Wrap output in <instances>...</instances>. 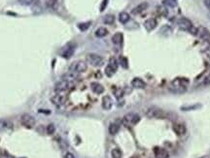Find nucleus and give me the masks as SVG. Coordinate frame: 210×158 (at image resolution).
Segmentation results:
<instances>
[{
  "label": "nucleus",
  "instance_id": "39",
  "mask_svg": "<svg viewBox=\"0 0 210 158\" xmlns=\"http://www.w3.org/2000/svg\"><path fill=\"white\" fill-rule=\"evenodd\" d=\"M20 158H26V157H20Z\"/></svg>",
  "mask_w": 210,
  "mask_h": 158
},
{
  "label": "nucleus",
  "instance_id": "23",
  "mask_svg": "<svg viewBox=\"0 0 210 158\" xmlns=\"http://www.w3.org/2000/svg\"><path fill=\"white\" fill-rule=\"evenodd\" d=\"M123 34H122L121 32H118V33H116L115 35H113V37H112V42H113L115 45H120V44H122V42H123Z\"/></svg>",
  "mask_w": 210,
  "mask_h": 158
},
{
  "label": "nucleus",
  "instance_id": "19",
  "mask_svg": "<svg viewBox=\"0 0 210 158\" xmlns=\"http://www.w3.org/2000/svg\"><path fill=\"white\" fill-rule=\"evenodd\" d=\"M173 131L175 132L176 135L178 136H182L186 133V127H185L183 124L180 123H176L173 125Z\"/></svg>",
  "mask_w": 210,
  "mask_h": 158
},
{
  "label": "nucleus",
  "instance_id": "14",
  "mask_svg": "<svg viewBox=\"0 0 210 158\" xmlns=\"http://www.w3.org/2000/svg\"><path fill=\"white\" fill-rule=\"evenodd\" d=\"M101 106L106 111L110 110L111 108L113 107L112 98H111L109 95H105V96H103V97H102V100H101Z\"/></svg>",
  "mask_w": 210,
  "mask_h": 158
},
{
  "label": "nucleus",
  "instance_id": "4",
  "mask_svg": "<svg viewBox=\"0 0 210 158\" xmlns=\"http://www.w3.org/2000/svg\"><path fill=\"white\" fill-rule=\"evenodd\" d=\"M145 115L148 118H163L166 113L157 107H150L145 112Z\"/></svg>",
  "mask_w": 210,
  "mask_h": 158
},
{
  "label": "nucleus",
  "instance_id": "40",
  "mask_svg": "<svg viewBox=\"0 0 210 158\" xmlns=\"http://www.w3.org/2000/svg\"><path fill=\"white\" fill-rule=\"evenodd\" d=\"M209 74H210V72H209Z\"/></svg>",
  "mask_w": 210,
  "mask_h": 158
},
{
  "label": "nucleus",
  "instance_id": "13",
  "mask_svg": "<svg viewBox=\"0 0 210 158\" xmlns=\"http://www.w3.org/2000/svg\"><path fill=\"white\" fill-rule=\"evenodd\" d=\"M78 79H79V75L74 72H67L61 76V80L69 82H74L75 81H77Z\"/></svg>",
  "mask_w": 210,
  "mask_h": 158
},
{
  "label": "nucleus",
  "instance_id": "5",
  "mask_svg": "<svg viewBox=\"0 0 210 158\" xmlns=\"http://www.w3.org/2000/svg\"><path fill=\"white\" fill-rule=\"evenodd\" d=\"M140 121V116L135 113H129L123 118V123L126 126H132Z\"/></svg>",
  "mask_w": 210,
  "mask_h": 158
},
{
  "label": "nucleus",
  "instance_id": "26",
  "mask_svg": "<svg viewBox=\"0 0 210 158\" xmlns=\"http://www.w3.org/2000/svg\"><path fill=\"white\" fill-rule=\"evenodd\" d=\"M115 22V16L113 15H106L103 18V22L105 24H113Z\"/></svg>",
  "mask_w": 210,
  "mask_h": 158
},
{
  "label": "nucleus",
  "instance_id": "8",
  "mask_svg": "<svg viewBox=\"0 0 210 158\" xmlns=\"http://www.w3.org/2000/svg\"><path fill=\"white\" fill-rule=\"evenodd\" d=\"M73 86V82H69L66 81L60 80L56 82L55 85V91L56 93H62L64 91H67L68 89H70Z\"/></svg>",
  "mask_w": 210,
  "mask_h": 158
},
{
  "label": "nucleus",
  "instance_id": "15",
  "mask_svg": "<svg viewBox=\"0 0 210 158\" xmlns=\"http://www.w3.org/2000/svg\"><path fill=\"white\" fill-rule=\"evenodd\" d=\"M157 24H158L157 19L154 18H151L145 20V22H144V27L146 28L147 31H152L153 29L157 27Z\"/></svg>",
  "mask_w": 210,
  "mask_h": 158
},
{
  "label": "nucleus",
  "instance_id": "1",
  "mask_svg": "<svg viewBox=\"0 0 210 158\" xmlns=\"http://www.w3.org/2000/svg\"><path fill=\"white\" fill-rule=\"evenodd\" d=\"M189 80L186 78H176L171 82L169 89L173 93H183L187 90Z\"/></svg>",
  "mask_w": 210,
  "mask_h": 158
},
{
  "label": "nucleus",
  "instance_id": "6",
  "mask_svg": "<svg viewBox=\"0 0 210 158\" xmlns=\"http://www.w3.org/2000/svg\"><path fill=\"white\" fill-rule=\"evenodd\" d=\"M68 69H69L70 72L81 74V73H84L85 71H87L88 65L84 61H75V62H73V63L70 64Z\"/></svg>",
  "mask_w": 210,
  "mask_h": 158
},
{
  "label": "nucleus",
  "instance_id": "10",
  "mask_svg": "<svg viewBox=\"0 0 210 158\" xmlns=\"http://www.w3.org/2000/svg\"><path fill=\"white\" fill-rule=\"evenodd\" d=\"M67 97L65 95L61 94V93H56L51 98V102L55 105L56 107H61L63 106L65 103H66Z\"/></svg>",
  "mask_w": 210,
  "mask_h": 158
},
{
  "label": "nucleus",
  "instance_id": "17",
  "mask_svg": "<svg viewBox=\"0 0 210 158\" xmlns=\"http://www.w3.org/2000/svg\"><path fill=\"white\" fill-rule=\"evenodd\" d=\"M154 153L156 158H169V154L168 152L163 148H154Z\"/></svg>",
  "mask_w": 210,
  "mask_h": 158
},
{
  "label": "nucleus",
  "instance_id": "12",
  "mask_svg": "<svg viewBox=\"0 0 210 158\" xmlns=\"http://www.w3.org/2000/svg\"><path fill=\"white\" fill-rule=\"evenodd\" d=\"M203 41L210 42V31L205 27H199L197 28V34Z\"/></svg>",
  "mask_w": 210,
  "mask_h": 158
},
{
  "label": "nucleus",
  "instance_id": "37",
  "mask_svg": "<svg viewBox=\"0 0 210 158\" xmlns=\"http://www.w3.org/2000/svg\"><path fill=\"white\" fill-rule=\"evenodd\" d=\"M64 158H75V156H74L73 153H71V152H67L66 154H65Z\"/></svg>",
  "mask_w": 210,
  "mask_h": 158
},
{
  "label": "nucleus",
  "instance_id": "36",
  "mask_svg": "<svg viewBox=\"0 0 210 158\" xmlns=\"http://www.w3.org/2000/svg\"><path fill=\"white\" fill-rule=\"evenodd\" d=\"M203 3L205 7H206L208 10H210V0H203Z\"/></svg>",
  "mask_w": 210,
  "mask_h": 158
},
{
  "label": "nucleus",
  "instance_id": "27",
  "mask_svg": "<svg viewBox=\"0 0 210 158\" xmlns=\"http://www.w3.org/2000/svg\"><path fill=\"white\" fill-rule=\"evenodd\" d=\"M90 24H92V22H81L78 24V28L80 29L81 31H86L87 29L90 26Z\"/></svg>",
  "mask_w": 210,
  "mask_h": 158
},
{
  "label": "nucleus",
  "instance_id": "32",
  "mask_svg": "<svg viewBox=\"0 0 210 158\" xmlns=\"http://www.w3.org/2000/svg\"><path fill=\"white\" fill-rule=\"evenodd\" d=\"M19 2L24 6H29L33 3V0H19Z\"/></svg>",
  "mask_w": 210,
  "mask_h": 158
},
{
  "label": "nucleus",
  "instance_id": "33",
  "mask_svg": "<svg viewBox=\"0 0 210 158\" xmlns=\"http://www.w3.org/2000/svg\"><path fill=\"white\" fill-rule=\"evenodd\" d=\"M201 85H210V74H208L207 76L203 79V81H202V82H201Z\"/></svg>",
  "mask_w": 210,
  "mask_h": 158
},
{
  "label": "nucleus",
  "instance_id": "22",
  "mask_svg": "<svg viewBox=\"0 0 210 158\" xmlns=\"http://www.w3.org/2000/svg\"><path fill=\"white\" fill-rule=\"evenodd\" d=\"M120 130V125L117 123H110L109 124V127H108V131H109V134L110 135H116L117 133Z\"/></svg>",
  "mask_w": 210,
  "mask_h": 158
},
{
  "label": "nucleus",
  "instance_id": "3",
  "mask_svg": "<svg viewBox=\"0 0 210 158\" xmlns=\"http://www.w3.org/2000/svg\"><path fill=\"white\" fill-rule=\"evenodd\" d=\"M86 60L93 67H100L104 64V58L96 53H89L86 56Z\"/></svg>",
  "mask_w": 210,
  "mask_h": 158
},
{
  "label": "nucleus",
  "instance_id": "21",
  "mask_svg": "<svg viewBox=\"0 0 210 158\" xmlns=\"http://www.w3.org/2000/svg\"><path fill=\"white\" fill-rule=\"evenodd\" d=\"M130 19V16L129 13H126V12H121L120 14H119V20H120V22L123 23V24H126V22H129Z\"/></svg>",
  "mask_w": 210,
  "mask_h": 158
},
{
  "label": "nucleus",
  "instance_id": "11",
  "mask_svg": "<svg viewBox=\"0 0 210 158\" xmlns=\"http://www.w3.org/2000/svg\"><path fill=\"white\" fill-rule=\"evenodd\" d=\"M74 52H75V45L68 44L66 47L63 48L62 52H61V55L64 58H70L73 55Z\"/></svg>",
  "mask_w": 210,
  "mask_h": 158
},
{
  "label": "nucleus",
  "instance_id": "35",
  "mask_svg": "<svg viewBox=\"0 0 210 158\" xmlns=\"http://www.w3.org/2000/svg\"><path fill=\"white\" fill-rule=\"evenodd\" d=\"M0 158H15L13 155L9 154V153H2L1 155H0Z\"/></svg>",
  "mask_w": 210,
  "mask_h": 158
},
{
  "label": "nucleus",
  "instance_id": "31",
  "mask_svg": "<svg viewBox=\"0 0 210 158\" xmlns=\"http://www.w3.org/2000/svg\"><path fill=\"white\" fill-rule=\"evenodd\" d=\"M120 63L122 64V66H123V68H127V67H129V65H127V59H126L125 56L120 57Z\"/></svg>",
  "mask_w": 210,
  "mask_h": 158
},
{
  "label": "nucleus",
  "instance_id": "16",
  "mask_svg": "<svg viewBox=\"0 0 210 158\" xmlns=\"http://www.w3.org/2000/svg\"><path fill=\"white\" fill-rule=\"evenodd\" d=\"M131 85L136 89H143L146 87V82L140 78H134L133 80L131 81Z\"/></svg>",
  "mask_w": 210,
  "mask_h": 158
},
{
  "label": "nucleus",
  "instance_id": "9",
  "mask_svg": "<svg viewBox=\"0 0 210 158\" xmlns=\"http://www.w3.org/2000/svg\"><path fill=\"white\" fill-rule=\"evenodd\" d=\"M35 118L29 114H23L20 116V123L26 128H28V129L33 127L35 125Z\"/></svg>",
  "mask_w": 210,
  "mask_h": 158
},
{
  "label": "nucleus",
  "instance_id": "7",
  "mask_svg": "<svg viewBox=\"0 0 210 158\" xmlns=\"http://www.w3.org/2000/svg\"><path fill=\"white\" fill-rule=\"evenodd\" d=\"M118 66H119L118 60L115 57H111L109 59L108 65H107L106 68H105V75H106V76L107 77H112L118 70Z\"/></svg>",
  "mask_w": 210,
  "mask_h": 158
},
{
  "label": "nucleus",
  "instance_id": "38",
  "mask_svg": "<svg viewBox=\"0 0 210 158\" xmlns=\"http://www.w3.org/2000/svg\"><path fill=\"white\" fill-rule=\"evenodd\" d=\"M56 1V0H51V2H52V3H55Z\"/></svg>",
  "mask_w": 210,
  "mask_h": 158
},
{
  "label": "nucleus",
  "instance_id": "2",
  "mask_svg": "<svg viewBox=\"0 0 210 158\" xmlns=\"http://www.w3.org/2000/svg\"><path fill=\"white\" fill-rule=\"evenodd\" d=\"M177 24H178V27H179V29H181V30L191 32L193 35L197 34V28H195V26L193 25L192 22L190 19H188L187 18L179 19Z\"/></svg>",
  "mask_w": 210,
  "mask_h": 158
},
{
  "label": "nucleus",
  "instance_id": "24",
  "mask_svg": "<svg viewBox=\"0 0 210 158\" xmlns=\"http://www.w3.org/2000/svg\"><path fill=\"white\" fill-rule=\"evenodd\" d=\"M107 34H108V30L105 27H99L96 29V36L98 37V38H102V37H105Z\"/></svg>",
  "mask_w": 210,
  "mask_h": 158
},
{
  "label": "nucleus",
  "instance_id": "30",
  "mask_svg": "<svg viewBox=\"0 0 210 158\" xmlns=\"http://www.w3.org/2000/svg\"><path fill=\"white\" fill-rule=\"evenodd\" d=\"M47 133L49 135H53V133H55V131H56V127H55V125H53V124H49V125L47 126Z\"/></svg>",
  "mask_w": 210,
  "mask_h": 158
},
{
  "label": "nucleus",
  "instance_id": "18",
  "mask_svg": "<svg viewBox=\"0 0 210 158\" xmlns=\"http://www.w3.org/2000/svg\"><path fill=\"white\" fill-rule=\"evenodd\" d=\"M90 88H92V90L96 94H102L104 92L103 85H100L99 82H93L90 84Z\"/></svg>",
  "mask_w": 210,
  "mask_h": 158
},
{
  "label": "nucleus",
  "instance_id": "20",
  "mask_svg": "<svg viewBox=\"0 0 210 158\" xmlns=\"http://www.w3.org/2000/svg\"><path fill=\"white\" fill-rule=\"evenodd\" d=\"M147 8H148V3L147 2H142V3H140L139 5H137L135 8H133L132 14L133 15L140 14V13H142V12L145 11Z\"/></svg>",
  "mask_w": 210,
  "mask_h": 158
},
{
  "label": "nucleus",
  "instance_id": "25",
  "mask_svg": "<svg viewBox=\"0 0 210 158\" xmlns=\"http://www.w3.org/2000/svg\"><path fill=\"white\" fill-rule=\"evenodd\" d=\"M111 156H112V158H122L123 152L120 148H114L111 151Z\"/></svg>",
  "mask_w": 210,
  "mask_h": 158
},
{
  "label": "nucleus",
  "instance_id": "29",
  "mask_svg": "<svg viewBox=\"0 0 210 158\" xmlns=\"http://www.w3.org/2000/svg\"><path fill=\"white\" fill-rule=\"evenodd\" d=\"M163 5H166V6H169V7H175L176 6V1L175 0H163Z\"/></svg>",
  "mask_w": 210,
  "mask_h": 158
},
{
  "label": "nucleus",
  "instance_id": "28",
  "mask_svg": "<svg viewBox=\"0 0 210 158\" xmlns=\"http://www.w3.org/2000/svg\"><path fill=\"white\" fill-rule=\"evenodd\" d=\"M113 92H114V95L116 96L117 99H121L123 96V90L122 88H118V87H117V88L114 89Z\"/></svg>",
  "mask_w": 210,
  "mask_h": 158
},
{
  "label": "nucleus",
  "instance_id": "34",
  "mask_svg": "<svg viewBox=\"0 0 210 158\" xmlns=\"http://www.w3.org/2000/svg\"><path fill=\"white\" fill-rule=\"evenodd\" d=\"M107 4H108V0H103V1H102V4H101V6H100V11L101 12L105 10Z\"/></svg>",
  "mask_w": 210,
  "mask_h": 158
}]
</instances>
